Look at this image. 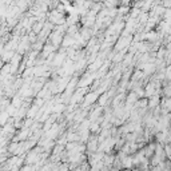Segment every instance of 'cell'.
Returning <instances> with one entry per match:
<instances>
[{
  "label": "cell",
  "instance_id": "cell-1",
  "mask_svg": "<svg viewBox=\"0 0 171 171\" xmlns=\"http://www.w3.org/2000/svg\"><path fill=\"white\" fill-rule=\"evenodd\" d=\"M159 103H161V99H159L158 95H154L152 98L148 99V107L150 108H155V107H159Z\"/></svg>",
  "mask_w": 171,
  "mask_h": 171
},
{
  "label": "cell",
  "instance_id": "cell-2",
  "mask_svg": "<svg viewBox=\"0 0 171 171\" xmlns=\"http://www.w3.org/2000/svg\"><path fill=\"white\" fill-rule=\"evenodd\" d=\"M96 99H98V92H91V94H88V95L86 96L84 104H91L92 102H95Z\"/></svg>",
  "mask_w": 171,
  "mask_h": 171
},
{
  "label": "cell",
  "instance_id": "cell-3",
  "mask_svg": "<svg viewBox=\"0 0 171 171\" xmlns=\"http://www.w3.org/2000/svg\"><path fill=\"white\" fill-rule=\"evenodd\" d=\"M90 131H91L92 134L99 132V131H100V124H99V123H92V124L90 126Z\"/></svg>",
  "mask_w": 171,
  "mask_h": 171
},
{
  "label": "cell",
  "instance_id": "cell-4",
  "mask_svg": "<svg viewBox=\"0 0 171 171\" xmlns=\"http://www.w3.org/2000/svg\"><path fill=\"white\" fill-rule=\"evenodd\" d=\"M100 171H110V167H107V166H104V167H103Z\"/></svg>",
  "mask_w": 171,
  "mask_h": 171
},
{
  "label": "cell",
  "instance_id": "cell-5",
  "mask_svg": "<svg viewBox=\"0 0 171 171\" xmlns=\"http://www.w3.org/2000/svg\"><path fill=\"white\" fill-rule=\"evenodd\" d=\"M1 67H3V60H0V70H1Z\"/></svg>",
  "mask_w": 171,
  "mask_h": 171
}]
</instances>
